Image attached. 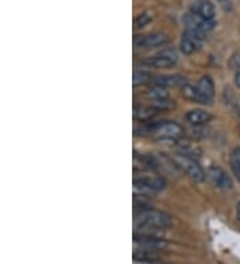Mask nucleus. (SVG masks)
<instances>
[{
	"instance_id": "f257e3e1",
	"label": "nucleus",
	"mask_w": 240,
	"mask_h": 264,
	"mask_svg": "<svg viewBox=\"0 0 240 264\" xmlns=\"http://www.w3.org/2000/svg\"><path fill=\"white\" fill-rule=\"evenodd\" d=\"M169 225H171V219L168 215L151 208L142 210L135 219V227H155V228L165 229Z\"/></svg>"
},
{
	"instance_id": "f03ea898",
	"label": "nucleus",
	"mask_w": 240,
	"mask_h": 264,
	"mask_svg": "<svg viewBox=\"0 0 240 264\" xmlns=\"http://www.w3.org/2000/svg\"><path fill=\"white\" fill-rule=\"evenodd\" d=\"M175 160H176V164H178L179 167L182 168L183 171L186 172L187 175L190 176L192 180L195 181L204 180L205 177L204 171L201 170V167L198 164V162H196L195 159L188 158L186 155L180 154L175 158Z\"/></svg>"
},
{
	"instance_id": "7ed1b4c3",
	"label": "nucleus",
	"mask_w": 240,
	"mask_h": 264,
	"mask_svg": "<svg viewBox=\"0 0 240 264\" xmlns=\"http://www.w3.org/2000/svg\"><path fill=\"white\" fill-rule=\"evenodd\" d=\"M152 132L163 139H176L183 133V128L175 122H160L154 124Z\"/></svg>"
},
{
	"instance_id": "20e7f679",
	"label": "nucleus",
	"mask_w": 240,
	"mask_h": 264,
	"mask_svg": "<svg viewBox=\"0 0 240 264\" xmlns=\"http://www.w3.org/2000/svg\"><path fill=\"white\" fill-rule=\"evenodd\" d=\"M178 62V53L175 49H164L160 53H158L156 56L150 57L147 60V64L151 67H156V68H168L172 67L175 63Z\"/></svg>"
},
{
	"instance_id": "39448f33",
	"label": "nucleus",
	"mask_w": 240,
	"mask_h": 264,
	"mask_svg": "<svg viewBox=\"0 0 240 264\" xmlns=\"http://www.w3.org/2000/svg\"><path fill=\"white\" fill-rule=\"evenodd\" d=\"M168 43V36L164 34H151L146 36H136L133 39V44L139 48H152V47H159L163 44Z\"/></svg>"
},
{
	"instance_id": "423d86ee",
	"label": "nucleus",
	"mask_w": 240,
	"mask_h": 264,
	"mask_svg": "<svg viewBox=\"0 0 240 264\" xmlns=\"http://www.w3.org/2000/svg\"><path fill=\"white\" fill-rule=\"evenodd\" d=\"M208 177L211 179L213 184L220 189H231L232 180L230 176L227 175V172L223 168L218 166H211L208 170Z\"/></svg>"
},
{
	"instance_id": "0eeeda50",
	"label": "nucleus",
	"mask_w": 240,
	"mask_h": 264,
	"mask_svg": "<svg viewBox=\"0 0 240 264\" xmlns=\"http://www.w3.org/2000/svg\"><path fill=\"white\" fill-rule=\"evenodd\" d=\"M196 89H198L200 103H209L212 100L213 93H215V86L209 76H203L196 84Z\"/></svg>"
},
{
	"instance_id": "6e6552de",
	"label": "nucleus",
	"mask_w": 240,
	"mask_h": 264,
	"mask_svg": "<svg viewBox=\"0 0 240 264\" xmlns=\"http://www.w3.org/2000/svg\"><path fill=\"white\" fill-rule=\"evenodd\" d=\"M192 13L198 15L199 18L212 20L215 16V7L209 0H196L191 7Z\"/></svg>"
},
{
	"instance_id": "1a4fd4ad",
	"label": "nucleus",
	"mask_w": 240,
	"mask_h": 264,
	"mask_svg": "<svg viewBox=\"0 0 240 264\" xmlns=\"http://www.w3.org/2000/svg\"><path fill=\"white\" fill-rule=\"evenodd\" d=\"M186 119L195 126H203V124L208 123L209 119H211V115L203 110H191L187 112Z\"/></svg>"
},
{
	"instance_id": "9d476101",
	"label": "nucleus",
	"mask_w": 240,
	"mask_h": 264,
	"mask_svg": "<svg viewBox=\"0 0 240 264\" xmlns=\"http://www.w3.org/2000/svg\"><path fill=\"white\" fill-rule=\"evenodd\" d=\"M199 47V42L195 40L192 36H190L187 32H184L180 39V49L184 55H191Z\"/></svg>"
},
{
	"instance_id": "9b49d317",
	"label": "nucleus",
	"mask_w": 240,
	"mask_h": 264,
	"mask_svg": "<svg viewBox=\"0 0 240 264\" xmlns=\"http://www.w3.org/2000/svg\"><path fill=\"white\" fill-rule=\"evenodd\" d=\"M158 108L154 106H140L135 107V111H133V115L138 120H142V122H146V120L152 119L156 114H158Z\"/></svg>"
},
{
	"instance_id": "f8f14e48",
	"label": "nucleus",
	"mask_w": 240,
	"mask_h": 264,
	"mask_svg": "<svg viewBox=\"0 0 240 264\" xmlns=\"http://www.w3.org/2000/svg\"><path fill=\"white\" fill-rule=\"evenodd\" d=\"M133 181H136L139 184L144 185L147 188H150L151 191H160V189L164 188V180L160 179V177H140V179H135Z\"/></svg>"
},
{
	"instance_id": "ddd939ff",
	"label": "nucleus",
	"mask_w": 240,
	"mask_h": 264,
	"mask_svg": "<svg viewBox=\"0 0 240 264\" xmlns=\"http://www.w3.org/2000/svg\"><path fill=\"white\" fill-rule=\"evenodd\" d=\"M156 86L159 87H173V86H178V84L183 83V79H180V76H160L155 80Z\"/></svg>"
},
{
	"instance_id": "4468645a",
	"label": "nucleus",
	"mask_w": 240,
	"mask_h": 264,
	"mask_svg": "<svg viewBox=\"0 0 240 264\" xmlns=\"http://www.w3.org/2000/svg\"><path fill=\"white\" fill-rule=\"evenodd\" d=\"M179 148L182 151V155H186L188 158L194 159V156H199L200 155L199 148L195 144L190 143V141H180L179 143Z\"/></svg>"
},
{
	"instance_id": "2eb2a0df",
	"label": "nucleus",
	"mask_w": 240,
	"mask_h": 264,
	"mask_svg": "<svg viewBox=\"0 0 240 264\" xmlns=\"http://www.w3.org/2000/svg\"><path fill=\"white\" fill-rule=\"evenodd\" d=\"M182 92H183V95L187 97V99H190V100H194V101H199L198 89H196V87L191 86V84H183Z\"/></svg>"
},
{
	"instance_id": "dca6fc26",
	"label": "nucleus",
	"mask_w": 240,
	"mask_h": 264,
	"mask_svg": "<svg viewBox=\"0 0 240 264\" xmlns=\"http://www.w3.org/2000/svg\"><path fill=\"white\" fill-rule=\"evenodd\" d=\"M148 96L152 97L154 100H161V99H168V92L165 91L164 87H155L152 88V89H150L148 91V93H147Z\"/></svg>"
},
{
	"instance_id": "f3484780",
	"label": "nucleus",
	"mask_w": 240,
	"mask_h": 264,
	"mask_svg": "<svg viewBox=\"0 0 240 264\" xmlns=\"http://www.w3.org/2000/svg\"><path fill=\"white\" fill-rule=\"evenodd\" d=\"M151 79V75L147 72V71H135L133 72V86H138V84H143L148 82V80Z\"/></svg>"
},
{
	"instance_id": "a211bd4d",
	"label": "nucleus",
	"mask_w": 240,
	"mask_h": 264,
	"mask_svg": "<svg viewBox=\"0 0 240 264\" xmlns=\"http://www.w3.org/2000/svg\"><path fill=\"white\" fill-rule=\"evenodd\" d=\"M151 19H152V16L148 12L140 13V15L136 16L135 20H133V26H135V28H142V27L147 26L148 23L151 22Z\"/></svg>"
},
{
	"instance_id": "6ab92c4d",
	"label": "nucleus",
	"mask_w": 240,
	"mask_h": 264,
	"mask_svg": "<svg viewBox=\"0 0 240 264\" xmlns=\"http://www.w3.org/2000/svg\"><path fill=\"white\" fill-rule=\"evenodd\" d=\"M230 163H231L232 171H234V174H235L236 177H238V179L240 180V155H239V151H238V154H236V152H234V154L231 155V160H230Z\"/></svg>"
},
{
	"instance_id": "aec40b11",
	"label": "nucleus",
	"mask_w": 240,
	"mask_h": 264,
	"mask_svg": "<svg viewBox=\"0 0 240 264\" xmlns=\"http://www.w3.org/2000/svg\"><path fill=\"white\" fill-rule=\"evenodd\" d=\"M230 67H231V68H234V70H238V68H240V55L239 53H235V55L231 57V60H230Z\"/></svg>"
},
{
	"instance_id": "412c9836",
	"label": "nucleus",
	"mask_w": 240,
	"mask_h": 264,
	"mask_svg": "<svg viewBox=\"0 0 240 264\" xmlns=\"http://www.w3.org/2000/svg\"><path fill=\"white\" fill-rule=\"evenodd\" d=\"M133 264H164V263H160L159 260H150V262H133Z\"/></svg>"
},
{
	"instance_id": "4be33fe9",
	"label": "nucleus",
	"mask_w": 240,
	"mask_h": 264,
	"mask_svg": "<svg viewBox=\"0 0 240 264\" xmlns=\"http://www.w3.org/2000/svg\"><path fill=\"white\" fill-rule=\"evenodd\" d=\"M235 86L238 88H240V71H238L235 75Z\"/></svg>"
},
{
	"instance_id": "5701e85b",
	"label": "nucleus",
	"mask_w": 240,
	"mask_h": 264,
	"mask_svg": "<svg viewBox=\"0 0 240 264\" xmlns=\"http://www.w3.org/2000/svg\"><path fill=\"white\" fill-rule=\"evenodd\" d=\"M236 216H238V219L240 220V202L238 203V206H236Z\"/></svg>"
},
{
	"instance_id": "b1692460",
	"label": "nucleus",
	"mask_w": 240,
	"mask_h": 264,
	"mask_svg": "<svg viewBox=\"0 0 240 264\" xmlns=\"http://www.w3.org/2000/svg\"><path fill=\"white\" fill-rule=\"evenodd\" d=\"M218 1H220V3H224V1H227V0H218Z\"/></svg>"
}]
</instances>
